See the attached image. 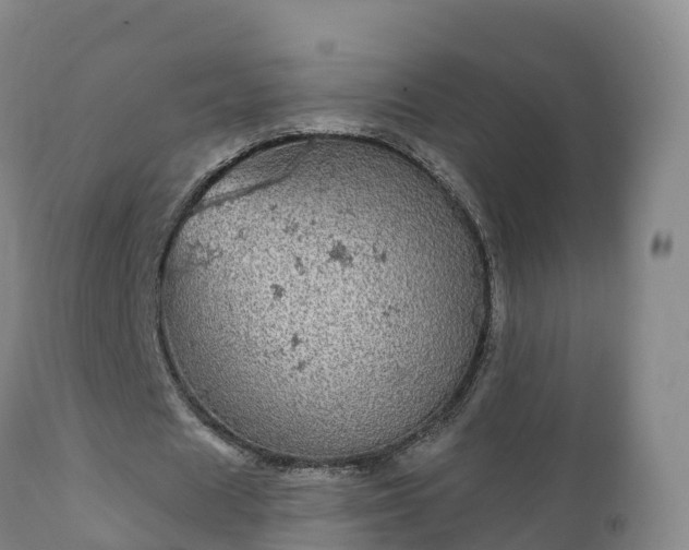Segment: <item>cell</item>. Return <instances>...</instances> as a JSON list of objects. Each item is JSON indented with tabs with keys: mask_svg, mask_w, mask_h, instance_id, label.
Wrapping results in <instances>:
<instances>
[{
	"mask_svg": "<svg viewBox=\"0 0 689 550\" xmlns=\"http://www.w3.org/2000/svg\"><path fill=\"white\" fill-rule=\"evenodd\" d=\"M493 290L480 230L388 143L262 145L196 193L166 249L164 342L193 400L275 461L365 454L457 392Z\"/></svg>",
	"mask_w": 689,
	"mask_h": 550,
	"instance_id": "1",
	"label": "cell"
}]
</instances>
